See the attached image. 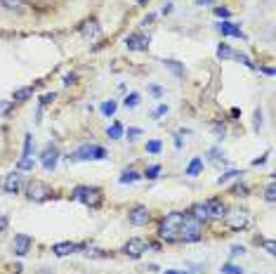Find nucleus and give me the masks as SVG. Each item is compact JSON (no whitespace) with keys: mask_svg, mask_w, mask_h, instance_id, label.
I'll use <instances>...</instances> for the list:
<instances>
[{"mask_svg":"<svg viewBox=\"0 0 276 274\" xmlns=\"http://www.w3.org/2000/svg\"><path fill=\"white\" fill-rule=\"evenodd\" d=\"M182 225H184V213H168L166 218L161 220V227H159V234L161 239H166L168 244L180 239V232H182Z\"/></svg>","mask_w":276,"mask_h":274,"instance_id":"1","label":"nucleus"},{"mask_svg":"<svg viewBox=\"0 0 276 274\" xmlns=\"http://www.w3.org/2000/svg\"><path fill=\"white\" fill-rule=\"evenodd\" d=\"M71 199H73V201H83V203L90 206V208H99L104 194H102V189H97V187H76L73 194H71Z\"/></svg>","mask_w":276,"mask_h":274,"instance_id":"2","label":"nucleus"},{"mask_svg":"<svg viewBox=\"0 0 276 274\" xmlns=\"http://www.w3.org/2000/svg\"><path fill=\"white\" fill-rule=\"evenodd\" d=\"M106 158V149L99 144H83L78 147L73 154L69 156V161H102Z\"/></svg>","mask_w":276,"mask_h":274,"instance_id":"3","label":"nucleus"},{"mask_svg":"<svg viewBox=\"0 0 276 274\" xmlns=\"http://www.w3.org/2000/svg\"><path fill=\"white\" fill-rule=\"evenodd\" d=\"M26 196H28V201L43 203V201H48L50 196H52V192H50V187L45 185V182L33 180V182H28V187H26Z\"/></svg>","mask_w":276,"mask_h":274,"instance_id":"4","label":"nucleus"},{"mask_svg":"<svg viewBox=\"0 0 276 274\" xmlns=\"http://www.w3.org/2000/svg\"><path fill=\"white\" fill-rule=\"evenodd\" d=\"M146 251H149V241L142 239V236H132V239H128V244L123 246V253L128 255V258H132V260L142 258Z\"/></svg>","mask_w":276,"mask_h":274,"instance_id":"5","label":"nucleus"},{"mask_svg":"<svg viewBox=\"0 0 276 274\" xmlns=\"http://www.w3.org/2000/svg\"><path fill=\"white\" fill-rule=\"evenodd\" d=\"M201 227L196 220L186 218L184 215V225H182V232H180V239L184 241V244H196V241H201Z\"/></svg>","mask_w":276,"mask_h":274,"instance_id":"6","label":"nucleus"},{"mask_svg":"<svg viewBox=\"0 0 276 274\" xmlns=\"http://www.w3.org/2000/svg\"><path fill=\"white\" fill-rule=\"evenodd\" d=\"M224 220H227V227L231 232H241V229L248 227L250 215H248V211H234V213H227Z\"/></svg>","mask_w":276,"mask_h":274,"instance_id":"7","label":"nucleus"},{"mask_svg":"<svg viewBox=\"0 0 276 274\" xmlns=\"http://www.w3.org/2000/svg\"><path fill=\"white\" fill-rule=\"evenodd\" d=\"M123 43L130 52H144V50H149V36L144 33H128Z\"/></svg>","mask_w":276,"mask_h":274,"instance_id":"8","label":"nucleus"},{"mask_svg":"<svg viewBox=\"0 0 276 274\" xmlns=\"http://www.w3.org/2000/svg\"><path fill=\"white\" fill-rule=\"evenodd\" d=\"M57 161H59V149H57L55 144H48L45 149H43V154H41V163H43V168L45 170H55L57 168Z\"/></svg>","mask_w":276,"mask_h":274,"instance_id":"9","label":"nucleus"},{"mask_svg":"<svg viewBox=\"0 0 276 274\" xmlns=\"http://www.w3.org/2000/svg\"><path fill=\"white\" fill-rule=\"evenodd\" d=\"M31 246H33V239L28 236V234H14V241H12V251L14 255H26L28 251H31Z\"/></svg>","mask_w":276,"mask_h":274,"instance_id":"10","label":"nucleus"},{"mask_svg":"<svg viewBox=\"0 0 276 274\" xmlns=\"http://www.w3.org/2000/svg\"><path fill=\"white\" fill-rule=\"evenodd\" d=\"M83 248H88V246L85 244H73V241H62V244L52 246V253L57 258H64V255H71V253H76V251H83Z\"/></svg>","mask_w":276,"mask_h":274,"instance_id":"11","label":"nucleus"},{"mask_svg":"<svg viewBox=\"0 0 276 274\" xmlns=\"http://www.w3.org/2000/svg\"><path fill=\"white\" fill-rule=\"evenodd\" d=\"M128 220H130L132 227H144L149 220H151V215H149V211H146L144 206H137V208H132L130 213H128Z\"/></svg>","mask_w":276,"mask_h":274,"instance_id":"12","label":"nucleus"},{"mask_svg":"<svg viewBox=\"0 0 276 274\" xmlns=\"http://www.w3.org/2000/svg\"><path fill=\"white\" fill-rule=\"evenodd\" d=\"M3 189H5V194H19L21 189V170H12V173H7V178L5 182H3Z\"/></svg>","mask_w":276,"mask_h":274,"instance_id":"13","label":"nucleus"},{"mask_svg":"<svg viewBox=\"0 0 276 274\" xmlns=\"http://www.w3.org/2000/svg\"><path fill=\"white\" fill-rule=\"evenodd\" d=\"M81 36H83L85 41H95L102 36V28H99V21L97 19H88L81 24Z\"/></svg>","mask_w":276,"mask_h":274,"instance_id":"14","label":"nucleus"},{"mask_svg":"<svg viewBox=\"0 0 276 274\" xmlns=\"http://www.w3.org/2000/svg\"><path fill=\"white\" fill-rule=\"evenodd\" d=\"M203 208H206L208 218H224L227 215V206L222 203V199H208Z\"/></svg>","mask_w":276,"mask_h":274,"instance_id":"15","label":"nucleus"},{"mask_svg":"<svg viewBox=\"0 0 276 274\" xmlns=\"http://www.w3.org/2000/svg\"><path fill=\"white\" fill-rule=\"evenodd\" d=\"M217 31L222 36H234V38H243V31L239 24H231V21H220L217 24Z\"/></svg>","mask_w":276,"mask_h":274,"instance_id":"16","label":"nucleus"},{"mask_svg":"<svg viewBox=\"0 0 276 274\" xmlns=\"http://www.w3.org/2000/svg\"><path fill=\"white\" fill-rule=\"evenodd\" d=\"M186 218L196 220V222H199V225H206V222H208V213H206V208H203V203L193 206L191 211H189V215H186Z\"/></svg>","mask_w":276,"mask_h":274,"instance_id":"17","label":"nucleus"},{"mask_svg":"<svg viewBox=\"0 0 276 274\" xmlns=\"http://www.w3.org/2000/svg\"><path fill=\"white\" fill-rule=\"evenodd\" d=\"M163 66H166L175 78H182V76H184V64H180L177 59H163Z\"/></svg>","mask_w":276,"mask_h":274,"instance_id":"18","label":"nucleus"},{"mask_svg":"<svg viewBox=\"0 0 276 274\" xmlns=\"http://www.w3.org/2000/svg\"><path fill=\"white\" fill-rule=\"evenodd\" d=\"M201 170H203V158L201 156H193L191 161H189V165H186V175L189 178H196V175H201Z\"/></svg>","mask_w":276,"mask_h":274,"instance_id":"19","label":"nucleus"},{"mask_svg":"<svg viewBox=\"0 0 276 274\" xmlns=\"http://www.w3.org/2000/svg\"><path fill=\"white\" fill-rule=\"evenodd\" d=\"M139 178H142V175H139L135 168H128V170H123V175L118 178V182H121V185H132V182H137Z\"/></svg>","mask_w":276,"mask_h":274,"instance_id":"20","label":"nucleus"},{"mask_svg":"<svg viewBox=\"0 0 276 274\" xmlns=\"http://www.w3.org/2000/svg\"><path fill=\"white\" fill-rule=\"evenodd\" d=\"M243 178V170H227V173H222L220 178H217V185H227L229 180H241Z\"/></svg>","mask_w":276,"mask_h":274,"instance_id":"21","label":"nucleus"},{"mask_svg":"<svg viewBox=\"0 0 276 274\" xmlns=\"http://www.w3.org/2000/svg\"><path fill=\"white\" fill-rule=\"evenodd\" d=\"M0 7H5L10 12H21L24 10V0H0Z\"/></svg>","mask_w":276,"mask_h":274,"instance_id":"22","label":"nucleus"},{"mask_svg":"<svg viewBox=\"0 0 276 274\" xmlns=\"http://www.w3.org/2000/svg\"><path fill=\"white\" fill-rule=\"evenodd\" d=\"M33 165H35V161H33V156L31 154H21V158H19V163H17V170H33Z\"/></svg>","mask_w":276,"mask_h":274,"instance_id":"23","label":"nucleus"},{"mask_svg":"<svg viewBox=\"0 0 276 274\" xmlns=\"http://www.w3.org/2000/svg\"><path fill=\"white\" fill-rule=\"evenodd\" d=\"M106 135L111 137V140H121V137H123V123H111L109 128H106Z\"/></svg>","mask_w":276,"mask_h":274,"instance_id":"24","label":"nucleus"},{"mask_svg":"<svg viewBox=\"0 0 276 274\" xmlns=\"http://www.w3.org/2000/svg\"><path fill=\"white\" fill-rule=\"evenodd\" d=\"M31 95H33V88H19V90H14L12 99L14 102H26Z\"/></svg>","mask_w":276,"mask_h":274,"instance_id":"25","label":"nucleus"},{"mask_svg":"<svg viewBox=\"0 0 276 274\" xmlns=\"http://www.w3.org/2000/svg\"><path fill=\"white\" fill-rule=\"evenodd\" d=\"M118 109V104L113 102V99H106V102H102V107H99V111H102L104 116H113Z\"/></svg>","mask_w":276,"mask_h":274,"instance_id":"26","label":"nucleus"},{"mask_svg":"<svg viewBox=\"0 0 276 274\" xmlns=\"http://www.w3.org/2000/svg\"><path fill=\"white\" fill-rule=\"evenodd\" d=\"M139 92H130V95L123 99V104H125V109H135V107H139Z\"/></svg>","mask_w":276,"mask_h":274,"instance_id":"27","label":"nucleus"},{"mask_svg":"<svg viewBox=\"0 0 276 274\" xmlns=\"http://www.w3.org/2000/svg\"><path fill=\"white\" fill-rule=\"evenodd\" d=\"M220 274H243V267L241 265H234V262H224Z\"/></svg>","mask_w":276,"mask_h":274,"instance_id":"28","label":"nucleus"},{"mask_svg":"<svg viewBox=\"0 0 276 274\" xmlns=\"http://www.w3.org/2000/svg\"><path fill=\"white\" fill-rule=\"evenodd\" d=\"M217 57H220V59H231V57H234V50L229 48V45H224V43H220V45H217Z\"/></svg>","mask_w":276,"mask_h":274,"instance_id":"29","label":"nucleus"},{"mask_svg":"<svg viewBox=\"0 0 276 274\" xmlns=\"http://www.w3.org/2000/svg\"><path fill=\"white\" fill-rule=\"evenodd\" d=\"M264 201H267V203H274V201H276V187H274V180H271L269 185H267V189H264Z\"/></svg>","mask_w":276,"mask_h":274,"instance_id":"30","label":"nucleus"},{"mask_svg":"<svg viewBox=\"0 0 276 274\" xmlns=\"http://www.w3.org/2000/svg\"><path fill=\"white\" fill-rule=\"evenodd\" d=\"M159 175H161V165L156 163V165H149V168L144 170V175H142V178H146V180H156Z\"/></svg>","mask_w":276,"mask_h":274,"instance_id":"31","label":"nucleus"},{"mask_svg":"<svg viewBox=\"0 0 276 274\" xmlns=\"http://www.w3.org/2000/svg\"><path fill=\"white\" fill-rule=\"evenodd\" d=\"M234 59H236V62H241V64H246V66H250V68H257L255 62H250V57L243 55V52H234Z\"/></svg>","mask_w":276,"mask_h":274,"instance_id":"32","label":"nucleus"},{"mask_svg":"<svg viewBox=\"0 0 276 274\" xmlns=\"http://www.w3.org/2000/svg\"><path fill=\"white\" fill-rule=\"evenodd\" d=\"M248 192H250V189L243 185V182H239V185L231 187V194H234V196H248Z\"/></svg>","mask_w":276,"mask_h":274,"instance_id":"33","label":"nucleus"},{"mask_svg":"<svg viewBox=\"0 0 276 274\" xmlns=\"http://www.w3.org/2000/svg\"><path fill=\"white\" fill-rule=\"evenodd\" d=\"M161 149H163V144H161L159 140H151V142H146V151H149V154H161Z\"/></svg>","mask_w":276,"mask_h":274,"instance_id":"34","label":"nucleus"},{"mask_svg":"<svg viewBox=\"0 0 276 274\" xmlns=\"http://www.w3.org/2000/svg\"><path fill=\"white\" fill-rule=\"evenodd\" d=\"M213 12L217 14V17H222V19H224V21H227L229 17H231V10H229V7H222V5H217V7H215V10H213Z\"/></svg>","mask_w":276,"mask_h":274,"instance_id":"35","label":"nucleus"},{"mask_svg":"<svg viewBox=\"0 0 276 274\" xmlns=\"http://www.w3.org/2000/svg\"><path fill=\"white\" fill-rule=\"evenodd\" d=\"M85 255H88V258H106L109 253H104L102 248H90V251H85Z\"/></svg>","mask_w":276,"mask_h":274,"instance_id":"36","label":"nucleus"},{"mask_svg":"<svg viewBox=\"0 0 276 274\" xmlns=\"http://www.w3.org/2000/svg\"><path fill=\"white\" fill-rule=\"evenodd\" d=\"M262 118H264L262 109H257V111H255V125H253V128H255V132H260V128H262V123H264Z\"/></svg>","mask_w":276,"mask_h":274,"instance_id":"37","label":"nucleus"},{"mask_svg":"<svg viewBox=\"0 0 276 274\" xmlns=\"http://www.w3.org/2000/svg\"><path fill=\"white\" fill-rule=\"evenodd\" d=\"M55 99H57V95H55V92H45V95L41 97V104H43V107H48V104H52V102H55Z\"/></svg>","mask_w":276,"mask_h":274,"instance_id":"38","label":"nucleus"},{"mask_svg":"<svg viewBox=\"0 0 276 274\" xmlns=\"http://www.w3.org/2000/svg\"><path fill=\"white\" fill-rule=\"evenodd\" d=\"M262 246H264V251L269 255H276V244L271 239H267V241H262Z\"/></svg>","mask_w":276,"mask_h":274,"instance_id":"39","label":"nucleus"},{"mask_svg":"<svg viewBox=\"0 0 276 274\" xmlns=\"http://www.w3.org/2000/svg\"><path fill=\"white\" fill-rule=\"evenodd\" d=\"M31 147H33V135H26L24 137V154H31Z\"/></svg>","mask_w":276,"mask_h":274,"instance_id":"40","label":"nucleus"},{"mask_svg":"<svg viewBox=\"0 0 276 274\" xmlns=\"http://www.w3.org/2000/svg\"><path fill=\"white\" fill-rule=\"evenodd\" d=\"M243 253H246V248H243V246H239V244L229 248V255H231V258H239V255H243Z\"/></svg>","mask_w":276,"mask_h":274,"instance_id":"41","label":"nucleus"},{"mask_svg":"<svg viewBox=\"0 0 276 274\" xmlns=\"http://www.w3.org/2000/svg\"><path fill=\"white\" fill-rule=\"evenodd\" d=\"M76 81H78V74H73V71H71V74H64V85H73Z\"/></svg>","mask_w":276,"mask_h":274,"instance_id":"42","label":"nucleus"},{"mask_svg":"<svg viewBox=\"0 0 276 274\" xmlns=\"http://www.w3.org/2000/svg\"><path fill=\"white\" fill-rule=\"evenodd\" d=\"M208 154L213 156V161H215V163H224V158H222L220 149H210V151H208Z\"/></svg>","mask_w":276,"mask_h":274,"instance_id":"43","label":"nucleus"},{"mask_svg":"<svg viewBox=\"0 0 276 274\" xmlns=\"http://www.w3.org/2000/svg\"><path fill=\"white\" fill-rule=\"evenodd\" d=\"M213 132H215V137H217V140H224V132H227V130H224V125H215Z\"/></svg>","mask_w":276,"mask_h":274,"instance_id":"44","label":"nucleus"},{"mask_svg":"<svg viewBox=\"0 0 276 274\" xmlns=\"http://www.w3.org/2000/svg\"><path fill=\"white\" fill-rule=\"evenodd\" d=\"M149 92H151L153 97H163V88H161V85H149Z\"/></svg>","mask_w":276,"mask_h":274,"instance_id":"45","label":"nucleus"},{"mask_svg":"<svg viewBox=\"0 0 276 274\" xmlns=\"http://www.w3.org/2000/svg\"><path fill=\"white\" fill-rule=\"evenodd\" d=\"M139 135H142V130H139V128H128V140H137Z\"/></svg>","mask_w":276,"mask_h":274,"instance_id":"46","label":"nucleus"},{"mask_svg":"<svg viewBox=\"0 0 276 274\" xmlns=\"http://www.w3.org/2000/svg\"><path fill=\"white\" fill-rule=\"evenodd\" d=\"M163 114H168V104H161V107H156V111H153V118L163 116Z\"/></svg>","mask_w":276,"mask_h":274,"instance_id":"47","label":"nucleus"},{"mask_svg":"<svg viewBox=\"0 0 276 274\" xmlns=\"http://www.w3.org/2000/svg\"><path fill=\"white\" fill-rule=\"evenodd\" d=\"M267 156H269V151H267V154H262L260 158H255V161H253V165H262V163H267Z\"/></svg>","mask_w":276,"mask_h":274,"instance_id":"48","label":"nucleus"},{"mask_svg":"<svg viewBox=\"0 0 276 274\" xmlns=\"http://www.w3.org/2000/svg\"><path fill=\"white\" fill-rule=\"evenodd\" d=\"M5 229H7V218L0 215V232H5Z\"/></svg>","mask_w":276,"mask_h":274,"instance_id":"49","label":"nucleus"},{"mask_svg":"<svg viewBox=\"0 0 276 274\" xmlns=\"http://www.w3.org/2000/svg\"><path fill=\"white\" fill-rule=\"evenodd\" d=\"M173 12V3H168V5H163V14H170Z\"/></svg>","mask_w":276,"mask_h":274,"instance_id":"50","label":"nucleus"},{"mask_svg":"<svg viewBox=\"0 0 276 274\" xmlns=\"http://www.w3.org/2000/svg\"><path fill=\"white\" fill-rule=\"evenodd\" d=\"M153 19H156V17H153V14H146L144 19H142V24H151V21H153Z\"/></svg>","mask_w":276,"mask_h":274,"instance_id":"51","label":"nucleus"},{"mask_svg":"<svg viewBox=\"0 0 276 274\" xmlns=\"http://www.w3.org/2000/svg\"><path fill=\"white\" fill-rule=\"evenodd\" d=\"M262 71H264V74H267V76H274V68H271V66H264Z\"/></svg>","mask_w":276,"mask_h":274,"instance_id":"52","label":"nucleus"},{"mask_svg":"<svg viewBox=\"0 0 276 274\" xmlns=\"http://www.w3.org/2000/svg\"><path fill=\"white\" fill-rule=\"evenodd\" d=\"M166 274H189V272H184V269H180V272H175V269H168Z\"/></svg>","mask_w":276,"mask_h":274,"instance_id":"53","label":"nucleus"},{"mask_svg":"<svg viewBox=\"0 0 276 274\" xmlns=\"http://www.w3.org/2000/svg\"><path fill=\"white\" fill-rule=\"evenodd\" d=\"M135 3H139V5H146V3H149V0H135Z\"/></svg>","mask_w":276,"mask_h":274,"instance_id":"54","label":"nucleus"}]
</instances>
